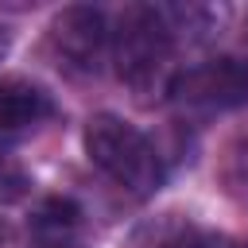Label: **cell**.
<instances>
[{
	"mask_svg": "<svg viewBox=\"0 0 248 248\" xmlns=\"http://www.w3.org/2000/svg\"><path fill=\"white\" fill-rule=\"evenodd\" d=\"M170 50H174V31L163 16V8H128L112 31V62L120 81L140 97L151 101L159 93H170Z\"/></svg>",
	"mask_w": 248,
	"mask_h": 248,
	"instance_id": "1",
	"label": "cell"
},
{
	"mask_svg": "<svg viewBox=\"0 0 248 248\" xmlns=\"http://www.w3.org/2000/svg\"><path fill=\"white\" fill-rule=\"evenodd\" d=\"M85 151L116 186H124L136 198H151L163 186L159 151L147 143L140 128H132L112 112H101L85 124Z\"/></svg>",
	"mask_w": 248,
	"mask_h": 248,
	"instance_id": "2",
	"label": "cell"
},
{
	"mask_svg": "<svg viewBox=\"0 0 248 248\" xmlns=\"http://www.w3.org/2000/svg\"><path fill=\"white\" fill-rule=\"evenodd\" d=\"M170 97L186 112H225L248 101V70L236 58L198 62L170 81Z\"/></svg>",
	"mask_w": 248,
	"mask_h": 248,
	"instance_id": "3",
	"label": "cell"
},
{
	"mask_svg": "<svg viewBox=\"0 0 248 248\" xmlns=\"http://www.w3.org/2000/svg\"><path fill=\"white\" fill-rule=\"evenodd\" d=\"M105 19L101 12L93 8H62L46 31V46H50V58L54 66L70 70V74H93L101 54H105Z\"/></svg>",
	"mask_w": 248,
	"mask_h": 248,
	"instance_id": "4",
	"label": "cell"
},
{
	"mask_svg": "<svg viewBox=\"0 0 248 248\" xmlns=\"http://www.w3.org/2000/svg\"><path fill=\"white\" fill-rule=\"evenodd\" d=\"M50 116V97L19 78H4L0 81V143L27 136L31 128H39Z\"/></svg>",
	"mask_w": 248,
	"mask_h": 248,
	"instance_id": "5",
	"label": "cell"
},
{
	"mask_svg": "<svg viewBox=\"0 0 248 248\" xmlns=\"http://www.w3.org/2000/svg\"><path fill=\"white\" fill-rule=\"evenodd\" d=\"M170 248H248V244L236 236H225V232H186Z\"/></svg>",
	"mask_w": 248,
	"mask_h": 248,
	"instance_id": "6",
	"label": "cell"
},
{
	"mask_svg": "<svg viewBox=\"0 0 248 248\" xmlns=\"http://www.w3.org/2000/svg\"><path fill=\"white\" fill-rule=\"evenodd\" d=\"M8 50H12V27H4V23H0V62L8 58Z\"/></svg>",
	"mask_w": 248,
	"mask_h": 248,
	"instance_id": "7",
	"label": "cell"
},
{
	"mask_svg": "<svg viewBox=\"0 0 248 248\" xmlns=\"http://www.w3.org/2000/svg\"><path fill=\"white\" fill-rule=\"evenodd\" d=\"M66 248H81V244H66Z\"/></svg>",
	"mask_w": 248,
	"mask_h": 248,
	"instance_id": "8",
	"label": "cell"
}]
</instances>
